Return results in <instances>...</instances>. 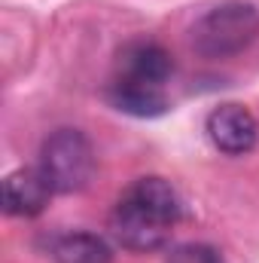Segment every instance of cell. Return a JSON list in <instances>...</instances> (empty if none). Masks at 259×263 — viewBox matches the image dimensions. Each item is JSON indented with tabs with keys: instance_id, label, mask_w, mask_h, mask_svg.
Masks as SVG:
<instances>
[{
	"instance_id": "ba28073f",
	"label": "cell",
	"mask_w": 259,
	"mask_h": 263,
	"mask_svg": "<svg viewBox=\"0 0 259 263\" xmlns=\"http://www.w3.org/2000/svg\"><path fill=\"white\" fill-rule=\"evenodd\" d=\"M52 257L55 263H113V251L101 236L70 230L52 239Z\"/></svg>"
},
{
	"instance_id": "6da1fadb",
	"label": "cell",
	"mask_w": 259,
	"mask_h": 263,
	"mask_svg": "<svg viewBox=\"0 0 259 263\" xmlns=\"http://www.w3.org/2000/svg\"><path fill=\"white\" fill-rule=\"evenodd\" d=\"M180 214L183 202L171 187V181L156 175L137 178L122 190V196L116 199L110 211V236L125 251L149 254L171 242Z\"/></svg>"
},
{
	"instance_id": "52a82bcc",
	"label": "cell",
	"mask_w": 259,
	"mask_h": 263,
	"mask_svg": "<svg viewBox=\"0 0 259 263\" xmlns=\"http://www.w3.org/2000/svg\"><path fill=\"white\" fill-rule=\"evenodd\" d=\"M107 101L128 114V117H140V120H149V117H162L168 110V95L165 89H146V86H134V83H122V80H110L107 86Z\"/></svg>"
},
{
	"instance_id": "7a4b0ae2",
	"label": "cell",
	"mask_w": 259,
	"mask_h": 263,
	"mask_svg": "<svg viewBox=\"0 0 259 263\" xmlns=\"http://www.w3.org/2000/svg\"><path fill=\"white\" fill-rule=\"evenodd\" d=\"M259 37V9L247 0H223L195 18L189 40L204 59H232Z\"/></svg>"
},
{
	"instance_id": "9c48e42d",
	"label": "cell",
	"mask_w": 259,
	"mask_h": 263,
	"mask_svg": "<svg viewBox=\"0 0 259 263\" xmlns=\"http://www.w3.org/2000/svg\"><path fill=\"white\" fill-rule=\"evenodd\" d=\"M165 263H226L223 254L213 248V245H204V242H186V245H177Z\"/></svg>"
},
{
	"instance_id": "8992f818",
	"label": "cell",
	"mask_w": 259,
	"mask_h": 263,
	"mask_svg": "<svg viewBox=\"0 0 259 263\" xmlns=\"http://www.w3.org/2000/svg\"><path fill=\"white\" fill-rule=\"evenodd\" d=\"M52 193L55 190L40 172V165L15 168L3 178V211L9 217H37L46 211Z\"/></svg>"
},
{
	"instance_id": "3957f363",
	"label": "cell",
	"mask_w": 259,
	"mask_h": 263,
	"mask_svg": "<svg viewBox=\"0 0 259 263\" xmlns=\"http://www.w3.org/2000/svg\"><path fill=\"white\" fill-rule=\"evenodd\" d=\"M40 172L55 193H79L92 184L98 156L79 129H55L40 147Z\"/></svg>"
},
{
	"instance_id": "5b68a950",
	"label": "cell",
	"mask_w": 259,
	"mask_h": 263,
	"mask_svg": "<svg viewBox=\"0 0 259 263\" xmlns=\"http://www.w3.org/2000/svg\"><path fill=\"white\" fill-rule=\"evenodd\" d=\"M204 132L210 144L226 156H244L256 147L259 123L244 104H220L207 114Z\"/></svg>"
},
{
	"instance_id": "277c9868",
	"label": "cell",
	"mask_w": 259,
	"mask_h": 263,
	"mask_svg": "<svg viewBox=\"0 0 259 263\" xmlns=\"http://www.w3.org/2000/svg\"><path fill=\"white\" fill-rule=\"evenodd\" d=\"M171 73H174V59L165 46H159L156 40H131L119 49L113 80L146 89H165Z\"/></svg>"
}]
</instances>
